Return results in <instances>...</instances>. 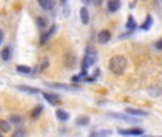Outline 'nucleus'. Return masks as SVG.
Here are the masks:
<instances>
[{
    "mask_svg": "<svg viewBox=\"0 0 162 137\" xmlns=\"http://www.w3.org/2000/svg\"><path fill=\"white\" fill-rule=\"evenodd\" d=\"M127 69V59L124 56H114L110 60V70L114 74H122Z\"/></svg>",
    "mask_w": 162,
    "mask_h": 137,
    "instance_id": "nucleus-1",
    "label": "nucleus"
},
{
    "mask_svg": "<svg viewBox=\"0 0 162 137\" xmlns=\"http://www.w3.org/2000/svg\"><path fill=\"white\" fill-rule=\"evenodd\" d=\"M48 87L53 89H59V90H67V91H78L80 87L77 86H71V84H63V83H47Z\"/></svg>",
    "mask_w": 162,
    "mask_h": 137,
    "instance_id": "nucleus-2",
    "label": "nucleus"
},
{
    "mask_svg": "<svg viewBox=\"0 0 162 137\" xmlns=\"http://www.w3.org/2000/svg\"><path fill=\"white\" fill-rule=\"evenodd\" d=\"M118 133L121 136H142L144 130L142 129H138V127H135V129H127V130L121 129V130H118Z\"/></svg>",
    "mask_w": 162,
    "mask_h": 137,
    "instance_id": "nucleus-3",
    "label": "nucleus"
},
{
    "mask_svg": "<svg viewBox=\"0 0 162 137\" xmlns=\"http://www.w3.org/2000/svg\"><path fill=\"white\" fill-rule=\"evenodd\" d=\"M43 97H44V100L47 101V103H50L51 106H57L60 103V97L57 96V94H53V93H47V91H44V93H43Z\"/></svg>",
    "mask_w": 162,
    "mask_h": 137,
    "instance_id": "nucleus-4",
    "label": "nucleus"
},
{
    "mask_svg": "<svg viewBox=\"0 0 162 137\" xmlns=\"http://www.w3.org/2000/svg\"><path fill=\"white\" fill-rule=\"evenodd\" d=\"M121 7V0H108L107 1V9L110 13H115Z\"/></svg>",
    "mask_w": 162,
    "mask_h": 137,
    "instance_id": "nucleus-5",
    "label": "nucleus"
},
{
    "mask_svg": "<svg viewBox=\"0 0 162 137\" xmlns=\"http://www.w3.org/2000/svg\"><path fill=\"white\" fill-rule=\"evenodd\" d=\"M125 113H127V114H130V116H134V117H138V116H141V117H145V116H148V113H147L145 110L132 109V107H127V109H125Z\"/></svg>",
    "mask_w": 162,
    "mask_h": 137,
    "instance_id": "nucleus-6",
    "label": "nucleus"
},
{
    "mask_svg": "<svg viewBox=\"0 0 162 137\" xmlns=\"http://www.w3.org/2000/svg\"><path fill=\"white\" fill-rule=\"evenodd\" d=\"M148 94L151 97H161L162 96V86H159V84L151 86L148 89Z\"/></svg>",
    "mask_w": 162,
    "mask_h": 137,
    "instance_id": "nucleus-7",
    "label": "nucleus"
},
{
    "mask_svg": "<svg viewBox=\"0 0 162 137\" xmlns=\"http://www.w3.org/2000/svg\"><path fill=\"white\" fill-rule=\"evenodd\" d=\"M110 116L114 118H119V120H124V121H128V123H138L136 118L130 117L128 114L125 116V114H121V113H110Z\"/></svg>",
    "mask_w": 162,
    "mask_h": 137,
    "instance_id": "nucleus-8",
    "label": "nucleus"
},
{
    "mask_svg": "<svg viewBox=\"0 0 162 137\" xmlns=\"http://www.w3.org/2000/svg\"><path fill=\"white\" fill-rule=\"evenodd\" d=\"M64 64L65 67H68V69H71L76 66V56H74V53H67L64 57Z\"/></svg>",
    "mask_w": 162,
    "mask_h": 137,
    "instance_id": "nucleus-9",
    "label": "nucleus"
},
{
    "mask_svg": "<svg viewBox=\"0 0 162 137\" xmlns=\"http://www.w3.org/2000/svg\"><path fill=\"white\" fill-rule=\"evenodd\" d=\"M80 19H81L83 24H88L90 23V13H88L87 7H81L80 9Z\"/></svg>",
    "mask_w": 162,
    "mask_h": 137,
    "instance_id": "nucleus-10",
    "label": "nucleus"
},
{
    "mask_svg": "<svg viewBox=\"0 0 162 137\" xmlns=\"http://www.w3.org/2000/svg\"><path fill=\"white\" fill-rule=\"evenodd\" d=\"M111 39V33L108 30H101V32L98 33V41L104 44V43H108Z\"/></svg>",
    "mask_w": 162,
    "mask_h": 137,
    "instance_id": "nucleus-11",
    "label": "nucleus"
},
{
    "mask_svg": "<svg viewBox=\"0 0 162 137\" xmlns=\"http://www.w3.org/2000/svg\"><path fill=\"white\" fill-rule=\"evenodd\" d=\"M56 29H57V27H56V24H53V26L48 29V32H45L44 34L41 36V39H40V44H44L45 41H47V40H48L53 36V33L56 32Z\"/></svg>",
    "mask_w": 162,
    "mask_h": 137,
    "instance_id": "nucleus-12",
    "label": "nucleus"
},
{
    "mask_svg": "<svg viewBox=\"0 0 162 137\" xmlns=\"http://www.w3.org/2000/svg\"><path fill=\"white\" fill-rule=\"evenodd\" d=\"M37 3L44 10H51L53 6H54V0H37Z\"/></svg>",
    "mask_w": 162,
    "mask_h": 137,
    "instance_id": "nucleus-13",
    "label": "nucleus"
},
{
    "mask_svg": "<svg viewBox=\"0 0 162 137\" xmlns=\"http://www.w3.org/2000/svg\"><path fill=\"white\" fill-rule=\"evenodd\" d=\"M56 117L59 118L60 121H67V120H68V117H70V114H68L65 110H61V109H59V110L56 111Z\"/></svg>",
    "mask_w": 162,
    "mask_h": 137,
    "instance_id": "nucleus-14",
    "label": "nucleus"
},
{
    "mask_svg": "<svg viewBox=\"0 0 162 137\" xmlns=\"http://www.w3.org/2000/svg\"><path fill=\"white\" fill-rule=\"evenodd\" d=\"M112 134L111 130H100V131H92L90 134V137H108Z\"/></svg>",
    "mask_w": 162,
    "mask_h": 137,
    "instance_id": "nucleus-15",
    "label": "nucleus"
},
{
    "mask_svg": "<svg viewBox=\"0 0 162 137\" xmlns=\"http://www.w3.org/2000/svg\"><path fill=\"white\" fill-rule=\"evenodd\" d=\"M17 89L21 91H27V93H32V94H37L39 93V89H36V87H30V86H23V84H20L17 86Z\"/></svg>",
    "mask_w": 162,
    "mask_h": 137,
    "instance_id": "nucleus-16",
    "label": "nucleus"
},
{
    "mask_svg": "<svg viewBox=\"0 0 162 137\" xmlns=\"http://www.w3.org/2000/svg\"><path fill=\"white\" fill-rule=\"evenodd\" d=\"M0 57H1V60H4V61L10 60V57H12V50H10V47H4V49H1Z\"/></svg>",
    "mask_w": 162,
    "mask_h": 137,
    "instance_id": "nucleus-17",
    "label": "nucleus"
},
{
    "mask_svg": "<svg viewBox=\"0 0 162 137\" xmlns=\"http://www.w3.org/2000/svg\"><path fill=\"white\" fill-rule=\"evenodd\" d=\"M76 124H77V126H88V124H90V117L81 116V117H78L77 120H76Z\"/></svg>",
    "mask_w": 162,
    "mask_h": 137,
    "instance_id": "nucleus-18",
    "label": "nucleus"
},
{
    "mask_svg": "<svg viewBox=\"0 0 162 137\" xmlns=\"http://www.w3.org/2000/svg\"><path fill=\"white\" fill-rule=\"evenodd\" d=\"M0 131L1 133H9L10 131V123L6 120H0Z\"/></svg>",
    "mask_w": 162,
    "mask_h": 137,
    "instance_id": "nucleus-19",
    "label": "nucleus"
},
{
    "mask_svg": "<svg viewBox=\"0 0 162 137\" xmlns=\"http://www.w3.org/2000/svg\"><path fill=\"white\" fill-rule=\"evenodd\" d=\"M16 70L21 74H29V73H32V67H29V66H23V64H19L16 67Z\"/></svg>",
    "mask_w": 162,
    "mask_h": 137,
    "instance_id": "nucleus-20",
    "label": "nucleus"
},
{
    "mask_svg": "<svg viewBox=\"0 0 162 137\" xmlns=\"http://www.w3.org/2000/svg\"><path fill=\"white\" fill-rule=\"evenodd\" d=\"M152 21H154L152 16H147V19H145V21H144V24L141 26V29H142V30H148V29H151Z\"/></svg>",
    "mask_w": 162,
    "mask_h": 137,
    "instance_id": "nucleus-21",
    "label": "nucleus"
},
{
    "mask_svg": "<svg viewBox=\"0 0 162 137\" xmlns=\"http://www.w3.org/2000/svg\"><path fill=\"white\" fill-rule=\"evenodd\" d=\"M47 24H48V20L45 19V17H43V16H39V17H37V26H39L40 29L47 27Z\"/></svg>",
    "mask_w": 162,
    "mask_h": 137,
    "instance_id": "nucleus-22",
    "label": "nucleus"
},
{
    "mask_svg": "<svg viewBox=\"0 0 162 137\" xmlns=\"http://www.w3.org/2000/svg\"><path fill=\"white\" fill-rule=\"evenodd\" d=\"M135 27H136L135 20H134V17H132V16H131V14H130V16H128V21H127V29L132 32V30H134Z\"/></svg>",
    "mask_w": 162,
    "mask_h": 137,
    "instance_id": "nucleus-23",
    "label": "nucleus"
},
{
    "mask_svg": "<svg viewBox=\"0 0 162 137\" xmlns=\"http://www.w3.org/2000/svg\"><path fill=\"white\" fill-rule=\"evenodd\" d=\"M48 67V59L47 57H44V59H41V61H40V66H39V70L37 72H44L45 69Z\"/></svg>",
    "mask_w": 162,
    "mask_h": 137,
    "instance_id": "nucleus-24",
    "label": "nucleus"
},
{
    "mask_svg": "<svg viewBox=\"0 0 162 137\" xmlns=\"http://www.w3.org/2000/svg\"><path fill=\"white\" fill-rule=\"evenodd\" d=\"M21 116H19V114H12L10 116V123H13V124H20L21 123Z\"/></svg>",
    "mask_w": 162,
    "mask_h": 137,
    "instance_id": "nucleus-25",
    "label": "nucleus"
},
{
    "mask_svg": "<svg viewBox=\"0 0 162 137\" xmlns=\"http://www.w3.org/2000/svg\"><path fill=\"white\" fill-rule=\"evenodd\" d=\"M41 111H43V107H41V106H37V107L32 111V117L33 118H37L40 116V113H41Z\"/></svg>",
    "mask_w": 162,
    "mask_h": 137,
    "instance_id": "nucleus-26",
    "label": "nucleus"
},
{
    "mask_svg": "<svg viewBox=\"0 0 162 137\" xmlns=\"http://www.w3.org/2000/svg\"><path fill=\"white\" fill-rule=\"evenodd\" d=\"M13 137H24V131L23 130H16L13 133Z\"/></svg>",
    "mask_w": 162,
    "mask_h": 137,
    "instance_id": "nucleus-27",
    "label": "nucleus"
},
{
    "mask_svg": "<svg viewBox=\"0 0 162 137\" xmlns=\"http://www.w3.org/2000/svg\"><path fill=\"white\" fill-rule=\"evenodd\" d=\"M155 49L156 50H162V39L158 40V41L155 43Z\"/></svg>",
    "mask_w": 162,
    "mask_h": 137,
    "instance_id": "nucleus-28",
    "label": "nucleus"
},
{
    "mask_svg": "<svg viewBox=\"0 0 162 137\" xmlns=\"http://www.w3.org/2000/svg\"><path fill=\"white\" fill-rule=\"evenodd\" d=\"M81 80H83V76H81V74H78V76H74V77H73V81H74V83L81 81Z\"/></svg>",
    "mask_w": 162,
    "mask_h": 137,
    "instance_id": "nucleus-29",
    "label": "nucleus"
},
{
    "mask_svg": "<svg viewBox=\"0 0 162 137\" xmlns=\"http://www.w3.org/2000/svg\"><path fill=\"white\" fill-rule=\"evenodd\" d=\"M103 1H104V0H92V3H94L95 6H100V4H101Z\"/></svg>",
    "mask_w": 162,
    "mask_h": 137,
    "instance_id": "nucleus-30",
    "label": "nucleus"
},
{
    "mask_svg": "<svg viewBox=\"0 0 162 137\" xmlns=\"http://www.w3.org/2000/svg\"><path fill=\"white\" fill-rule=\"evenodd\" d=\"M1 41H3V32H1V29H0V44H1Z\"/></svg>",
    "mask_w": 162,
    "mask_h": 137,
    "instance_id": "nucleus-31",
    "label": "nucleus"
},
{
    "mask_svg": "<svg viewBox=\"0 0 162 137\" xmlns=\"http://www.w3.org/2000/svg\"><path fill=\"white\" fill-rule=\"evenodd\" d=\"M81 1H83V3H85V4H87V3H90L91 0H81Z\"/></svg>",
    "mask_w": 162,
    "mask_h": 137,
    "instance_id": "nucleus-32",
    "label": "nucleus"
},
{
    "mask_svg": "<svg viewBox=\"0 0 162 137\" xmlns=\"http://www.w3.org/2000/svg\"><path fill=\"white\" fill-rule=\"evenodd\" d=\"M60 1H61V4H63V6H64L65 3H67V0H60Z\"/></svg>",
    "mask_w": 162,
    "mask_h": 137,
    "instance_id": "nucleus-33",
    "label": "nucleus"
},
{
    "mask_svg": "<svg viewBox=\"0 0 162 137\" xmlns=\"http://www.w3.org/2000/svg\"><path fill=\"white\" fill-rule=\"evenodd\" d=\"M0 137H1V131H0Z\"/></svg>",
    "mask_w": 162,
    "mask_h": 137,
    "instance_id": "nucleus-34",
    "label": "nucleus"
}]
</instances>
